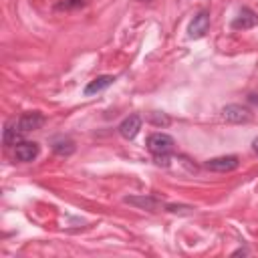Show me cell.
Returning a JSON list of instances; mask_svg holds the SVG:
<instances>
[{"label": "cell", "mask_w": 258, "mask_h": 258, "mask_svg": "<svg viewBox=\"0 0 258 258\" xmlns=\"http://www.w3.org/2000/svg\"><path fill=\"white\" fill-rule=\"evenodd\" d=\"M173 137L167 135V133H161V131H155L147 137V149L153 153V155H169L173 151Z\"/></svg>", "instance_id": "cell-1"}, {"label": "cell", "mask_w": 258, "mask_h": 258, "mask_svg": "<svg viewBox=\"0 0 258 258\" xmlns=\"http://www.w3.org/2000/svg\"><path fill=\"white\" fill-rule=\"evenodd\" d=\"M238 163H240V161H238L236 155H220V157H212V159H208L204 165H206V169H210V171L224 173V171H232V169H236Z\"/></svg>", "instance_id": "cell-2"}, {"label": "cell", "mask_w": 258, "mask_h": 258, "mask_svg": "<svg viewBox=\"0 0 258 258\" xmlns=\"http://www.w3.org/2000/svg\"><path fill=\"white\" fill-rule=\"evenodd\" d=\"M16 125H18V129H20L22 133L36 131V129H40V127L44 125V115H42L40 111H28V113H24V115L16 121Z\"/></svg>", "instance_id": "cell-3"}, {"label": "cell", "mask_w": 258, "mask_h": 258, "mask_svg": "<svg viewBox=\"0 0 258 258\" xmlns=\"http://www.w3.org/2000/svg\"><path fill=\"white\" fill-rule=\"evenodd\" d=\"M38 153H40V147L34 141H20L18 145H14V157L22 163L34 161L38 157Z\"/></svg>", "instance_id": "cell-4"}, {"label": "cell", "mask_w": 258, "mask_h": 258, "mask_svg": "<svg viewBox=\"0 0 258 258\" xmlns=\"http://www.w3.org/2000/svg\"><path fill=\"white\" fill-rule=\"evenodd\" d=\"M222 117H224L226 121H230V123H246V121H250L252 113H250V109L232 103V105H226V107L222 109Z\"/></svg>", "instance_id": "cell-5"}, {"label": "cell", "mask_w": 258, "mask_h": 258, "mask_svg": "<svg viewBox=\"0 0 258 258\" xmlns=\"http://www.w3.org/2000/svg\"><path fill=\"white\" fill-rule=\"evenodd\" d=\"M208 28H210V14L202 10V12H198V14L194 16V20L189 22L187 34H189V38H202V36L208 32Z\"/></svg>", "instance_id": "cell-6"}, {"label": "cell", "mask_w": 258, "mask_h": 258, "mask_svg": "<svg viewBox=\"0 0 258 258\" xmlns=\"http://www.w3.org/2000/svg\"><path fill=\"white\" fill-rule=\"evenodd\" d=\"M256 24H258V16H256V12L250 10V8H242V10L238 12V16L232 20V28H234V30H248V28H252V26H256Z\"/></svg>", "instance_id": "cell-7"}, {"label": "cell", "mask_w": 258, "mask_h": 258, "mask_svg": "<svg viewBox=\"0 0 258 258\" xmlns=\"http://www.w3.org/2000/svg\"><path fill=\"white\" fill-rule=\"evenodd\" d=\"M139 129H141V115H129V117H125L123 121H121V125H119V133H121V137H125V139H133L137 133H139Z\"/></svg>", "instance_id": "cell-8"}, {"label": "cell", "mask_w": 258, "mask_h": 258, "mask_svg": "<svg viewBox=\"0 0 258 258\" xmlns=\"http://www.w3.org/2000/svg\"><path fill=\"white\" fill-rule=\"evenodd\" d=\"M115 83V77L113 75H101V77H97V79H93L87 87H85V95L87 97H91V95H97V93H101V91H105L107 87H111Z\"/></svg>", "instance_id": "cell-9"}, {"label": "cell", "mask_w": 258, "mask_h": 258, "mask_svg": "<svg viewBox=\"0 0 258 258\" xmlns=\"http://www.w3.org/2000/svg\"><path fill=\"white\" fill-rule=\"evenodd\" d=\"M22 135H24V133L18 129L16 121H14V123H6L4 133H2V141H4V145H18V143L22 141Z\"/></svg>", "instance_id": "cell-10"}, {"label": "cell", "mask_w": 258, "mask_h": 258, "mask_svg": "<svg viewBox=\"0 0 258 258\" xmlns=\"http://www.w3.org/2000/svg\"><path fill=\"white\" fill-rule=\"evenodd\" d=\"M125 204H131V206H137L141 210H155L159 206V202L151 196H129L125 198Z\"/></svg>", "instance_id": "cell-11"}, {"label": "cell", "mask_w": 258, "mask_h": 258, "mask_svg": "<svg viewBox=\"0 0 258 258\" xmlns=\"http://www.w3.org/2000/svg\"><path fill=\"white\" fill-rule=\"evenodd\" d=\"M52 151L56 155H64L67 157V155H71L75 151V143L69 137H56V139H52Z\"/></svg>", "instance_id": "cell-12"}, {"label": "cell", "mask_w": 258, "mask_h": 258, "mask_svg": "<svg viewBox=\"0 0 258 258\" xmlns=\"http://www.w3.org/2000/svg\"><path fill=\"white\" fill-rule=\"evenodd\" d=\"M151 123H153V125H163V127H165V125H169V117H165L163 113H153V115H151Z\"/></svg>", "instance_id": "cell-13"}, {"label": "cell", "mask_w": 258, "mask_h": 258, "mask_svg": "<svg viewBox=\"0 0 258 258\" xmlns=\"http://www.w3.org/2000/svg\"><path fill=\"white\" fill-rule=\"evenodd\" d=\"M85 4V0H64L62 4H58V8H67V10H71V8H81Z\"/></svg>", "instance_id": "cell-14"}, {"label": "cell", "mask_w": 258, "mask_h": 258, "mask_svg": "<svg viewBox=\"0 0 258 258\" xmlns=\"http://www.w3.org/2000/svg\"><path fill=\"white\" fill-rule=\"evenodd\" d=\"M169 212H177V210H194L191 206H167Z\"/></svg>", "instance_id": "cell-15"}, {"label": "cell", "mask_w": 258, "mask_h": 258, "mask_svg": "<svg viewBox=\"0 0 258 258\" xmlns=\"http://www.w3.org/2000/svg\"><path fill=\"white\" fill-rule=\"evenodd\" d=\"M252 151H254V153H258V137L252 141Z\"/></svg>", "instance_id": "cell-16"}, {"label": "cell", "mask_w": 258, "mask_h": 258, "mask_svg": "<svg viewBox=\"0 0 258 258\" xmlns=\"http://www.w3.org/2000/svg\"><path fill=\"white\" fill-rule=\"evenodd\" d=\"M141 2H149V0H141Z\"/></svg>", "instance_id": "cell-17"}]
</instances>
